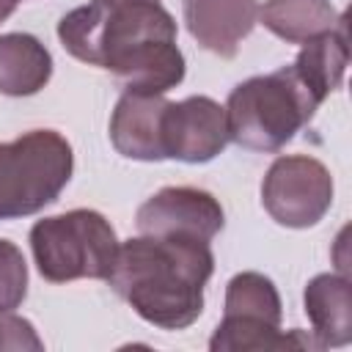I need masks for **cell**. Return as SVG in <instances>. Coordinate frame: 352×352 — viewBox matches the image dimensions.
<instances>
[{"mask_svg": "<svg viewBox=\"0 0 352 352\" xmlns=\"http://www.w3.org/2000/svg\"><path fill=\"white\" fill-rule=\"evenodd\" d=\"M58 36L77 60L107 69L132 94H165L184 77L176 22L151 0H91L60 19Z\"/></svg>", "mask_w": 352, "mask_h": 352, "instance_id": "cell-1", "label": "cell"}, {"mask_svg": "<svg viewBox=\"0 0 352 352\" xmlns=\"http://www.w3.org/2000/svg\"><path fill=\"white\" fill-rule=\"evenodd\" d=\"M212 270L209 242L143 234L118 245L107 283L148 324L184 330L204 311V286Z\"/></svg>", "mask_w": 352, "mask_h": 352, "instance_id": "cell-2", "label": "cell"}, {"mask_svg": "<svg viewBox=\"0 0 352 352\" xmlns=\"http://www.w3.org/2000/svg\"><path fill=\"white\" fill-rule=\"evenodd\" d=\"M319 104L294 66L250 77L228 94V140L250 151H278L314 118Z\"/></svg>", "mask_w": 352, "mask_h": 352, "instance_id": "cell-3", "label": "cell"}, {"mask_svg": "<svg viewBox=\"0 0 352 352\" xmlns=\"http://www.w3.org/2000/svg\"><path fill=\"white\" fill-rule=\"evenodd\" d=\"M30 248L44 280L66 283L77 278L107 280L118 239L113 226L94 209H72L44 217L30 228Z\"/></svg>", "mask_w": 352, "mask_h": 352, "instance_id": "cell-4", "label": "cell"}, {"mask_svg": "<svg viewBox=\"0 0 352 352\" xmlns=\"http://www.w3.org/2000/svg\"><path fill=\"white\" fill-rule=\"evenodd\" d=\"M72 146L55 129H33L0 143V220L25 217L52 204L69 184Z\"/></svg>", "mask_w": 352, "mask_h": 352, "instance_id": "cell-5", "label": "cell"}, {"mask_svg": "<svg viewBox=\"0 0 352 352\" xmlns=\"http://www.w3.org/2000/svg\"><path fill=\"white\" fill-rule=\"evenodd\" d=\"M261 204L286 228L316 226L333 204V176L314 157H278L264 176Z\"/></svg>", "mask_w": 352, "mask_h": 352, "instance_id": "cell-6", "label": "cell"}, {"mask_svg": "<svg viewBox=\"0 0 352 352\" xmlns=\"http://www.w3.org/2000/svg\"><path fill=\"white\" fill-rule=\"evenodd\" d=\"M135 226L151 236H195L209 242L223 228V206L206 190L165 187L140 204Z\"/></svg>", "mask_w": 352, "mask_h": 352, "instance_id": "cell-7", "label": "cell"}, {"mask_svg": "<svg viewBox=\"0 0 352 352\" xmlns=\"http://www.w3.org/2000/svg\"><path fill=\"white\" fill-rule=\"evenodd\" d=\"M228 143L226 107L209 96H190L168 102L162 113L165 157L182 162H209Z\"/></svg>", "mask_w": 352, "mask_h": 352, "instance_id": "cell-8", "label": "cell"}, {"mask_svg": "<svg viewBox=\"0 0 352 352\" xmlns=\"http://www.w3.org/2000/svg\"><path fill=\"white\" fill-rule=\"evenodd\" d=\"M258 19L256 0H184L190 36L220 58H234Z\"/></svg>", "mask_w": 352, "mask_h": 352, "instance_id": "cell-9", "label": "cell"}, {"mask_svg": "<svg viewBox=\"0 0 352 352\" xmlns=\"http://www.w3.org/2000/svg\"><path fill=\"white\" fill-rule=\"evenodd\" d=\"M162 94H132L124 91L110 118V140L118 154L129 160H165L162 148Z\"/></svg>", "mask_w": 352, "mask_h": 352, "instance_id": "cell-10", "label": "cell"}, {"mask_svg": "<svg viewBox=\"0 0 352 352\" xmlns=\"http://www.w3.org/2000/svg\"><path fill=\"white\" fill-rule=\"evenodd\" d=\"M305 314L314 338L322 346H344L352 341V286L344 275H316L305 286Z\"/></svg>", "mask_w": 352, "mask_h": 352, "instance_id": "cell-11", "label": "cell"}, {"mask_svg": "<svg viewBox=\"0 0 352 352\" xmlns=\"http://www.w3.org/2000/svg\"><path fill=\"white\" fill-rule=\"evenodd\" d=\"M346 63H349V38H346V19L341 16V22L333 30L308 38L292 66L297 77L308 85V91L319 102H324L333 91L341 88Z\"/></svg>", "mask_w": 352, "mask_h": 352, "instance_id": "cell-12", "label": "cell"}, {"mask_svg": "<svg viewBox=\"0 0 352 352\" xmlns=\"http://www.w3.org/2000/svg\"><path fill=\"white\" fill-rule=\"evenodd\" d=\"M52 74L47 47L30 33L0 36V94L30 96L38 94Z\"/></svg>", "mask_w": 352, "mask_h": 352, "instance_id": "cell-13", "label": "cell"}, {"mask_svg": "<svg viewBox=\"0 0 352 352\" xmlns=\"http://www.w3.org/2000/svg\"><path fill=\"white\" fill-rule=\"evenodd\" d=\"M212 352H248V349H319L316 338L289 330L283 333L280 324H270L256 316H223L212 341Z\"/></svg>", "mask_w": 352, "mask_h": 352, "instance_id": "cell-14", "label": "cell"}, {"mask_svg": "<svg viewBox=\"0 0 352 352\" xmlns=\"http://www.w3.org/2000/svg\"><path fill=\"white\" fill-rule=\"evenodd\" d=\"M258 19L289 44H305L341 22L330 0H267L258 8Z\"/></svg>", "mask_w": 352, "mask_h": 352, "instance_id": "cell-15", "label": "cell"}, {"mask_svg": "<svg viewBox=\"0 0 352 352\" xmlns=\"http://www.w3.org/2000/svg\"><path fill=\"white\" fill-rule=\"evenodd\" d=\"M226 316H256L280 324V297L270 278L261 272H239L226 289Z\"/></svg>", "mask_w": 352, "mask_h": 352, "instance_id": "cell-16", "label": "cell"}, {"mask_svg": "<svg viewBox=\"0 0 352 352\" xmlns=\"http://www.w3.org/2000/svg\"><path fill=\"white\" fill-rule=\"evenodd\" d=\"M28 294V264L22 250L0 239V314L14 311Z\"/></svg>", "mask_w": 352, "mask_h": 352, "instance_id": "cell-17", "label": "cell"}, {"mask_svg": "<svg viewBox=\"0 0 352 352\" xmlns=\"http://www.w3.org/2000/svg\"><path fill=\"white\" fill-rule=\"evenodd\" d=\"M0 349H41V341L28 319L0 314Z\"/></svg>", "mask_w": 352, "mask_h": 352, "instance_id": "cell-18", "label": "cell"}, {"mask_svg": "<svg viewBox=\"0 0 352 352\" xmlns=\"http://www.w3.org/2000/svg\"><path fill=\"white\" fill-rule=\"evenodd\" d=\"M16 3H19V0H0V22H3V19H8V16L14 14Z\"/></svg>", "mask_w": 352, "mask_h": 352, "instance_id": "cell-19", "label": "cell"}, {"mask_svg": "<svg viewBox=\"0 0 352 352\" xmlns=\"http://www.w3.org/2000/svg\"><path fill=\"white\" fill-rule=\"evenodd\" d=\"M110 3H126V0H110ZM151 3H157V0H151Z\"/></svg>", "mask_w": 352, "mask_h": 352, "instance_id": "cell-20", "label": "cell"}]
</instances>
